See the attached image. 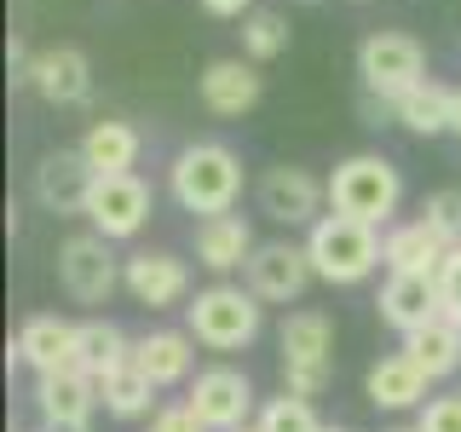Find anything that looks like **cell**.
I'll return each instance as SVG.
<instances>
[{"label":"cell","mask_w":461,"mask_h":432,"mask_svg":"<svg viewBox=\"0 0 461 432\" xmlns=\"http://www.w3.org/2000/svg\"><path fill=\"white\" fill-rule=\"evenodd\" d=\"M317 208H323V184L312 179L306 167H271L259 179V213L277 225H317Z\"/></svg>","instance_id":"obj_15"},{"label":"cell","mask_w":461,"mask_h":432,"mask_svg":"<svg viewBox=\"0 0 461 432\" xmlns=\"http://www.w3.org/2000/svg\"><path fill=\"white\" fill-rule=\"evenodd\" d=\"M29 86H35L47 104H86V93H93V64H86V52H76V47H52V52L35 58Z\"/></svg>","instance_id":"obj_16"},{"label":"cell","mask_w":461,"mask_h":432,"mask_svg":"<svg viewBox=\"0 0 461 432\" xmlns=\"http://www.w3.org/2000/svg\"><path fill=\"white\" fill-rule=\"evenodd\" d=\"M444 254H450V248H444V237L427 220L386 230V266H393V271H438Z\"/></svg>","instance_id":"obj_26"},{"label":"cell","mask_w":461,"mask_h":432,"mask_svg":"<svg viewBox=\"0 0 461 432\" xmlns=\"http://www.w3.org/2000/svg\"><path fill=\"white\" fill-rule=\"evenodd\" d=\"M185 403H191V415L208 432H237V427H249L254 386H249V374H242V369H202Z\"/></svg>","instance_id":"obj_9"},{"label":"cell","mask_w":461,"mask_h":432,"mask_svg":"<svg viewBox=\"0 0 461 432\" xmlns=\"http://www.w3.org/2000/svg\"><path fill=\"white\" fill-rule=\"evenodd\" d=\"M167 191L185 213H230L242 196V162L225 144H191L179 150V162L167 167Z\"/></svg>","instance_id":"obj_2"},{"label":"cell","mask_w":461,"mask_h":432,"mask_svg":"<svg viewBox=\"0 0 461 432\" xmlns=\"http://www.w3.org/2000/svg\"><path fill=\"white\" fill-rule=\"evenodd\" d=\"M150 398H156V381L133 364V357H122L115 369L98 374V403H104L110 415H122V421H139V415L150 410Z\"/></svg>","instance_id":"obj_22"},{"label":"cell","mask_w":461,"mask_h":432,"mask_svg":"<svg viewBox=\"0 0 461 432\" xmlns=\"http://www.w3.org/2000/svg\"><path fill=\"white\" fill-rule=\"evenodd\" d=\"M86 220H93V230H104L110 242L139 237L144 220H150V184H144L139 173H98Z\"/></svg>","instance_id":"obj_8"},{"label":"cell","mask_w":461,"mask_h":432,"mask_svg":"<svg viewBox=\"0 0 461 432\" xmlns=\"http://www.w3.org/2000/svg\"><path fill=\"white\" fill-rule=\"evenodd\" d=\"M191 340L196 335H173V328H156V335H144L133 346V364L150 374L156 386H179L185 374H191Z\"/></svg>","instance_id":"obj_23"},{"label":"cell","mask_w":461,"mask_h":432,"mask_svg":"<svg viewBox=\"0 0 461 432\" xmlns=\"http://www.w3.org/2000/svg\"><path fill=\"white\" fill-rule=\"evenodd\" d=\"M81 156H86L98 173H133V162H139V133H133L127 122H115V115H104V122L86 127Z\"/></svg>","instance_id":"obj_24"},{"label":"cell","mask_w":461,"mask_h":432,"mask_svg":"<svg viewBox=\"0 0 461 432\" xmlns=\"http://www.w3.org/2000/svg\"><path fill=\"white\" fill-rule=\"evenodd\" d=\"M237 432H266V427H237Z\"/></svg>","instance_id":"obj_37"},{"label":"cell","mask_w":461,"mask_h":432,"mask_svg":"<svg viewBox=\"0 0 461 432\" xmlns=\"http://www.w3.org/2000/svg\"><path fill=\"white\" fill-rule=\"evenodd\" d=\"M312 271L323 283H364L375 266H386V237L381 225L352 220V213H323L306 237Z\"/></svg>","instance_id":"obj_1"},{"label":"cell","mask_w":461,"mask_h":432,"mask_svg":"<svg viewBox=\"0 0 461 432\" xmlns=\"http://www.w3.org/2000/svg\"><path fill=\"white\" fill-rule=\"evenodd\" d=\"M93 184H98V167L86 162L81 150H52L47 162L35 167V196H41V208H52V213H86Z\"/></svg>","instance_id":"obj_13"},{"label":"cell","mask_w":461,"mask_h":432,"mask_svg":"<svg viewBox=\"0 0 461 432\" xmlns=\"http://www.w3.org/2000/svg\"><path fill=\"white\" fill-rule=\"evenodd\" d=\"M393 115L410 133H450V122H456V86H438V81H415L410 93H398L393 98Z\"/></svg>","instance_id":"obj_21"},{"label":"cell","mask_w":461,"mask_h":432,"mask_svg":"<svg viewBox=\"0 0 461 432\" xmlns=\"http://www.w3.org/2000/svg\"><path fill=\"white\" fill-rule=\"evenodd\" d=\"M450 133H461V86H456V122H450Z\"/></svg>","instance_id":"obj_35"},{"label":"cell","mask_w":461,"mask_h":432,"mask_svg":"<svg viewBox=\"0 0 461 432\" xmlns=\"http://www.w3.org/2000/svg\"><path fill=\"white\" fill-rule=\"evenodd\" d=\"M438 288H444V317L461 328V242L450 254H444V266H438Z\"/></svg>","instance_id":"obj_31"},{"label":"cell","mask_w":461,"mask_h":432,"mask_svg":"<svg viewBox=\"0 0 461 432\" xmlns=\"http://www.w3.org/2000/svg\"><path fill=\"white\" fill-rule=\"evenodd\" d=\"M381 317L398 328V335H415L432 317H444V288L438 271H393L381 288Z\"/></svg>","instance_id":"obj_11"},{"label":"cell","mask_w":461,"mask_h":432,"mask_svg":"<svg viewBox=\"0 0 461 432\" xmlns=\"http://www.w3.org/2000/svg\"><path fill=\"white\" fill-rule=\"evenodd\" d=\"M317 277L312 271V254L294 248V242H266V248L249 254V288L259 300H277V306H288V300L306 294V283Z\"/></svg>","instance_id":"obj_12"},{"label":"cell","mask_w":461,"mask_h":432,"mask_svg":"<svg viewBox=\"0 0 461 432\" xmlns=\"http://www.w3.org/2000/svg\"><path fill=\"white\" fill-rule=\"evenodd\" d=\"M202 104L213 115H249L259 104V76L254 64H242V58H220V64L202 69Z\"/></svg>","instance_id":"obj_19"},{"label":"cell","mask_w":461,"mask_h":432,"mask_svg":"<svg viewBox=\"0 0 461 432\" xmlns=\"http://www.w3.org/2000/svg\"><path fill=\"white\" fill-rule=\"evenodd\" d=\"M150 432H208V427L191 415V403H179V410H162V415H156Z\"/></svg>","instance_id":"obj_33"},{"label":"cell","mask_w":461,"mask_h":432,"mask_svg":"<svg viewBox=\"0 0 461 432\" xmlns=\"http://www.w3.org/2000/svg\"><path fill=\"white\" fill-rule=\"evenodd\" d=\"M122 283H127V294H133L139 306H150V311L179 306V300L191 294V271H185V259H179V254H167V248H156V254H133V259L122 266Z\"/></svg>","instance_id":"obj_14"},{"label":"cell","mask_w":461,"mask_h":432,"mask_svg":"<svg viewBox=\"0 0 461 432\" xmlns=\"http://www.w3.org/2000/svg\"><path fill=\"white\" fill-rule=\"evenodd\" d=\"M283 381L288 392L317 398L329 386V369H335V323L323 311H294L283 323Z\"/></svg>","instance_id":"obj_5"},{"label":"cell","mask_w":461,"mask_h":432,"mask_svg":"<svg viewBox=\"0 0 461 432\" xmlns=\"http://www.w3.org/2000/svg\"><path fill=\"white\" fill-rule=\"evenodd\" d=\"M427 381L432 374L415 364L410 352H398V357H381V364L369 369V403L375 410H415V403L427 398Z\"/></svg>","instance_id":"obj_20"},{"label":"cell","mask_w":461,"mask_h":432,"mask_svg":"<svg viewBox=\"0 0 461 432\" xmlns=\"http://www.w3.org/2000/svg\"><path fill=\"white\" fill-rule=\"evenodd\" d=\"M122 357H133V346L122 340V328H115V323H81V335H76V369H86L98 381V374L115 369Z\"/></svg>","instance_id":"obj_27"},{"label":"cell","mask_w":461,"mask_h":432,"mask_svg":"<svg viewBox=\"0 0 461 432\" xmlns=\"http://www.w3.org/2000/svg\"><path fill=\"white\" fill-rule=\"evenodd\" d=\"M76 323L64 317H29L23 335H18V357L35 374H58V369H76Z\"/></svg>","instance_id":"obj_17"},{"label":"cell","mask_w":461,"mask_h":432,"mask_svg":"<svg viewBox=\"0 0 461 432\" xmlns=\"http://www.w3.org/2000/svg\"><path fill=\"white\" fill-rule=\"evenodd\" d=\"M259 427H266V432H323V421H317V410H312V398H300V392L271 398L266 410H259Z\"/></svg>","instance_id":"obj_29"},{"label":"cell","mask_w":461,"mask_h":432,"mask_svg":"<svg viewBox=\"0 0 461 432\" xmlns=\"http://www.w3.org/2000/svg\"><path fill=\"white\" fill-rule=\"evenodd\" d=\"M191 335L208 346V352H242L254 335H259V294L254 288H230V283H213L191 300Z\"/></svg>","instance_id":"obj_4"},{"label":"cell","mask_w":461,"mask_h":432,"mask_svg":"<svg viewBox=\"0 0 461 432\" xmlns=\"http://www.w3.org/2000/svg\"><path fill=\"white\" fill-rule=\"evenodd\" d=\"M398 196H403V179L386 156H346L329 173V202H335V213H352V220L386 225L398 213Z\"/></svg>","instance_id":"obj_3"},{"label":"cell","mask_w":461,"mask_h":432,"mask_svg":"<svg viewBox=\"0 0 461 432\" xmlns=\"http://www.w3.org/2000/svg\"><path fill=\"white\" fill-rule=\"evenodd\" d=\"M249 254H254V230L242 213H208V220L196 225V259L208 271H237V266H249Z\"/></svg>","instance_id":"obj_18"},{"label":"cell","mask_w":461,"mask_h":432,"mask_svg":"<svg viewBox=\"0 0 461 432\" xmlns=\"http://www.w3.org/2000/svg\"><path fill=\"white\" fill-rule=\"evenodd\" d=\"M421 220L444 237V248H456V242H461V191H432L427 208H421Z\"/></svg>","instance_id":"obj_30"},{"label":"cell","mask_w":461,"mask_h":432,"mask_svg":"<svg viewBox=\"0 0 461 432\" xmlns=\"http://www.w3.org/2000/svg\"><path fill=\"white\" fill-rule=\"evenodd\" d=\"M357 76H364L369 93L398 98V93H410L415 81H427V52H421L415 35H393V29H381V35H369L364 47H357Z\"/></svg>","instance_id":"obj_6"},{"label":"cell","mask_w":461,"mask_h":432,"mask_svg":"<svg viewBox=\"0 0 461 432\" xmlns=\"http://www.w3.org/2000/svg\"><path fill=\"white\" fill-rule=\"evenodd\" d=\"M415 427L421 432H461V398H432Z\"/></svg>","instance_id":"obj_32"},{"label":"cell","mask_w":461,"mask_h":432,"mask_svg":"<svg viewBox=\"0 0 461 432\" xmlns=\"http://www.w3.org/2000/svg\"><path fill=\"white\" fill-rule=\"evenodd\" d=\"M93 403H98V381L86 369L41 374V386H35V410L47 432H86L93 427Z\"/></svg>","instance_id":"obj_10"},{"label":"cell","mask_w":461,"mask_h":432,"mask_svg":"<svg viewBox=\"0 0 461 432\" xmlns=\"http://www.w3.org/2000/svg\"><path fill=\"white\" fill-rule=\"evenodd\" d=\"M323 432H346V427H323Z\"/></svg>","instance_id":"obj_38"},{"label":"cell","mask_w":461,"mask_h":432,"mask_svg":"<svg viewBox=\"0 0 461 432\" xmlns=\"http://www.w3.org/2000/svg\"><path fill=\"white\" fill-rule=\"evenodd\" d=\"M403 352L421 364L432 381H444L450 369H461V328L450 317H432L427 328H415V335H403Z\"/></svg>","instance_id":"obj_25"},{"label":"cell","mask_w":461,"mask_h":432,"mask_svg":"<svg viewBox=\"0 0 461 432\" xmlns=\"http://www.w3.org/2000/svg\"><path fill=\"white\" fill-rule=\"evenodd\" d=\"M202 6H208L213 18H237V12H249L254 0H202Z\"/></svg>","instance_id":"obj_34"},{"label":"cell","mask_w":461,"mask_h":432,"mask_svg":"<svg viewBox=\"0 0 461 432\" xmlns=\"http://www.w3.org/2000/svg\"><path fill=\"white\" fill-rule=\"evenodd\" d=\"M242 52L259 58V64L288 52V18L283 12H249V23H242Z\"/></svg>","instance_id":"obj_28"},{"label":"cell","mask_w":461,"mask_h":432,"mask_svg":"<svg viewBox=\"0 0 461 432\" xmlns=\"http://www.w3.org/2000/svg\"><path fill=\"white\" fill-rule=\"evenodd\" d=\"M393 432H421V427H393Z\"/></svg>","instance_id":"obj_36"},{"label":"cell","mask_w":461,"mask_h":432,"mask_svg":"<svg viewBox=\"0 0 461 432\" xmlns=\"http://www.w3.org/2000/svg\"><path fill=\"white\" fill-rule=\"evenodd\" d=\"M58 283H64V294L81 300V306H104V300L115 294L122 271H115V254H110V237H104V230L69 237L64 248H58Z\"/></svg>","instance_id":"obj_7"}]
</instances>
